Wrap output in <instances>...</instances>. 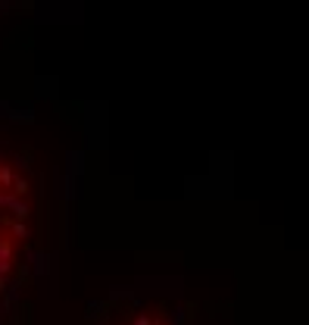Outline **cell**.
Masks as SVG:
<instances>
[{"label":"cell","mask_w":309,"mask_h":325,"mask_svg":"<svg viewBox=\"0 0 309 325\" xmlns=\"http://www.w3.org/2000/svg\"><path fill=\"white\" fill-rule=\"evenodd\" d=\"M9 210H13L16 222H25V219H28V213H31V206H28L25 200H13V203H9Z\"/></svg>","instance_id":"1"},{"label":"cell","mask_w":309,"mask_h":325,"mask_svg":"<svg viewBox=\"0 0 309 325\" xmlns=\"http://www.w3.org/2000/svg\"><path fill=\"white\" fill-rule=\"evenodd\" d=\"M9 188H13V197H16V200H19V197H25L28 191H31V184H28V178H13V184H9Z\"/></svg>","instance_id":"2"},{"label":"cell","mask_w":309,"mask_h":325,"mask_svg":"<svg viewBox=\"0 0 309 325\" xmlns=\"http://www.w3.org/2000/svg\"><path fill=\"white\" fill-rule=\"evenodd\" d=\"M103 310H106L103 304H91V307H88V319H91V322H94V319H100V322H103V319H106V313H103Z\"/></svg>","instance_id":"3"},{"label":"cell","mask_w":309,"mask_h":325,"mask_svg":"<svg viewBox=\"0 0 309 325\" xmlns=\"http://www.w3.org/2000/svg\"><path fill=\"white\" fill-rule=\"evenodd\" d=\"M9 231H13V238H22V241H25V238L31 235L25 222H13V225H9Z\"/></svg>","instance_id":"4"},{"label":"cell","mask_w":309,"mask_h":325,"mask_svg":"<svg viewBox=\"0 0 309 325\" xmlns=\"http://www.w3.org/2000/svg\"><path fill=\"white\" fill-rule=\"evenodd\" d=\"M9 184H13V169L0 166V188H9Z\"/></svg>","instance_id":"5"},{"label":"cell","mask_w":309,"mask_h":325,"mask_svg":"<svg viewBox=\"0 0 309 325\" xmlns=\"http://www.w3.org/2000/svg\"><path fill=\"white\" fill-rule=\"evenodd\" d=\"M0 263H9V241H0Z\"/></svg>","instance_id":"6"},{"label":"cell","mask_w":309,"mask_h":325,"mask_svg":"<svg viewBox=\"0 0 309 325\" xmlns=\"http://www.w3.org/2000/svg\"><path fill=\"white\" fill-rule=\"evenodd\" d=\"M135 325H150V316H147V313H141V316L135 319Z\"/></svg>","instance_id":"7"},{"label":"cell","mask_w":309,"mask_h":325,"mask_svg":"<svg viewBox=\"0 0 309 325\" xmlns=\"http://www.w3.org/2000/svg\"><path fill=\"white\" fill-rule=\"evenodd\" d=\"M0 294H6V278H0Z\"/></svg>","instance_id":"8"},{"label":"cell","mask_w":309,"mask_h":325,"mask_svg":"<svg viewBox=\"0 0 309 325\" xmlns=\"http://www.w3.org/2000/svg\"><path fill=\"white\" fill-rule=\"evenodd\" d=\"M150 325H165V322L162 319H150Z\"/></svg>","instance_id":"9"}]
</instances>
